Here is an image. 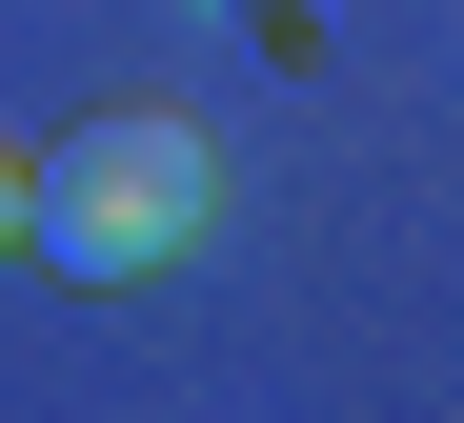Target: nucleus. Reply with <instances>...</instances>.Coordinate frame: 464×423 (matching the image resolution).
Returning <instances> with one entry per match:
<instances>
[{
	"mask_svg": "<svg viewBox=\"0 0 464 423\" xmlns=\"http://www.w3.org/2000/svg\"><path fill=\"white\" fill-rule=\"evenodd\" d=\"M202 222H222V141L162 121V101H102L82 141L41 161V263H82V283H162V263H202Z\"/></svg>",
	"mask_w": 464,
	"mask_h": 423,
	"instance_id": "1",
	"label": "nucleus"
},
{
	"mask_svg": "<svg viewBox=\"0 0 464 423\" xmlns=\"http://www.w3.org/2000/svg\"><path fill=\"white\" fill-rule=\"evenodd\" d=\"M0 222H41V182H21V161H0Z\"/></svg>",
	"mask_w": 464,
	"mask_h": 423,
	"instance_id": "2",
	"label": "nucleus"
}]
</instances>
